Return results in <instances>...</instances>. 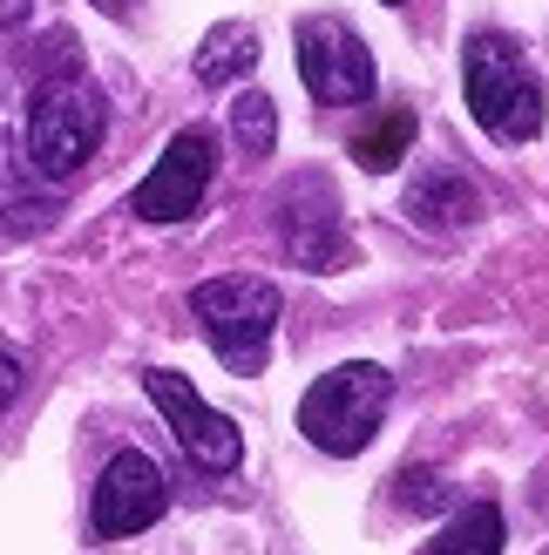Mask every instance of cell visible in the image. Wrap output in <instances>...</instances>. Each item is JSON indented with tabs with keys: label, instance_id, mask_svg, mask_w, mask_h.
Here are the masks:
<instances>
[{
	"label": "cell",
	"instance_id": "7c38bea8",
	"mask_svg": "<svg viewBox=\"0 0 549 555\" xmlns=\"http://www.w3.org/2000/svg\"><path fill=\"white\" fill-rule=\"evenodd\" d=\"M427 555H502V508L496 502H469L448 515V529L434 535Z\"/></svg>",
	"mask_w": 549,
	"mask_h": 555
},
{
	"label": "cell",
	"instance_id": "5bb4252c",
	"mask_svg": "<svg viewBox=\"0 0 549 555\" xmlns=\"http://www.w3.org/2000/svg\"><path fill=\"white\" fill-rule=\"evenodd\" d=\"M231 135H238V150L244 156H271V143H279V108H271V95H258V89H238V102H231Z\"/></svg>",
	"mask_w": 549,
	"mask_h": 555
},
{
	"label": "cell",
	"instance_id": "2e32d148",
	"mask_svg": "<svg viewBox=\"0 0 549 555\" xmlns=\"http://www.w3.org/2000/svg\"><path fill=\"white\" fill-rule=\"evenodd\" d=\"M14 393H21V359H14V352H0V413L14 406Z\"/></svg>",
	"mask_w": 549,
	"mask_h": 555
},
{
	"label": "cell",
	"instance_id": "9c48e42d",
	"mask_svg": "<svg viewBox=\"0 0 549 555\" xmlns=\"http://www.w3.org/2000/svg\"><path fill=\"white\" fill-rule=\"evenodd\" d=\"M170 508V481H163V467L143 454V448H123L108 454L102 481H95V502H89V521L102 542H123V535H143L150 521H163Z\"/></svg>",
	"mask_w": 549,
	"mask_h": 555
},
{
	"label": "cell",
	"instance_id": "7a4b0ae2",
	"mask_svg": "<svg viewBox=\"0 0 549 555\" xmlns=\"http://www.w3.org/2000/svg\"><path fill=\"white\" fill-rule=\"evenodd\" d=\"M387 400H394L387 366H373V359H346V366L319 373L306 386V400H298V427H306V440L319 454L353 461L380 434V421H387Z\"/></svg>",
	"mask_w": 549,
	"mask_h": 555
},
{
	"label": "cell",
	"instance_id": "6da1fadb",
	"mask_svg": "<svg viewBox=\"0 0 549 555\" xmlns=\"http://www.w3.org/2000/svg\"><path fill=\"white\" fill-rule=\"evenodd\" d=\"M461 81H469V116L496 135V143H536L542 135V75L529 68L523 41L509 35H475L461 54Z\"/></svg>",
	"mask_w": 549,
	"mask_h": 555
},
{
	"label": "cell",
	"instance_id": "d6986e66",
	"mask_svg": "<svg viewBox=\"0 0 549 555\" xmlns=\"http://www.w3.org/2000/svg\"><path fill=\"white\" fill-rule=\"evenodd\" d=\"M387 8H407V0H387Z\"/></svg>",
	"mask_w": 549,
	"mask_h": 555
},
{
	"label": "cell",
	"instance_id": "277c9868",
	"mask_svg": "<svg viewBox=\"0 0 549 555\" xmlns=\"http://www.w3.org/2000/svg\"><path fill=\"white\" fill-rule=\"evenodd\" d=\"M190 312H197L204 339L231 373H258L271 325H279V285L271 278H210V285L190 292Z\"/></svg>",
	"mask_w": 549,
	"mask_h": 555
},
{
	"label": "cell",
	"instance_id": "52a82bcc",
	"mask_svg": "<svg viewBox=\"0 0 549 555\" xmlns=\"http://www.w3.org/2000/svg\"><path fill=\"white\" fill-rule=\"evenodd\" d=\"M210 170H217V135L204 122H190L170 135V150L156 156V170L136 183L129 210L143 217V224H183V217H197L204 190H210Z\"/></svg>",
	"mask_w": 549,
	"mask_h": 555
},
{
	"label": "cell",
	"instance_id": "ac0fdd59",
	"mask_svg": "<svg viewBox=\"0 0 549 555\" xmlns=\"http://www.w3.org/2000/svg\"><path fill=\"white\" fill-rule=\"evenodd\" d=\"M95 8H108V14H129V8H136V0H95Z\"/></svg>",
	"mask_w": 549,
	"mask_h": 555
},
{
	"label": "cell",
	"instance_id": "ba28073f",
	"mask_svg": "<svg viewBox=\"0 0 549 555\" xmlns=\"http://www.w3.org/2000/svg\"><path fill=\"white\" fill-rule=\"evenodd\" d=\"M279 244L292 264H312V271H340L346 251V210H340V190L325 170H306L279 190Z\"/></svg>",
	"mask_w": 549,
	"mask_h": 555
},
{
	"label": "cell",
	"instance_id": "5b68a950",
	"mask_svg": "<svg viewBox=\"0 0 549 555\" xmlns=\"http://www.w3.org/2000/svg\"><path fill=\"white\" fill-rule=\"evenodd\" d=\"M143 393L156 400L163 427L177 434V448L197 461L204 475H231V467L244 461V434H238V421H231V413H217V406H210V400H204L183 373L150 366V373H143Z\"/></svg>",
	"mask_w": 549,
	"mask_h": 555
},
{
	"label": "cell",
	"instance_id": "4fadbf2b",
	"mask_svg": "<svg viewBox=\"0 0 549 555\" xmlns=\"http://www.w3.org/2000/svg\"><path fill=\"white\" fill-rule=\"evenodd\" d=\"M407 150H414V116H407V108H387L373 129L353 135V156H360V170H373V177H387Z\"/></svg>",
	"mask_w": 549,
	"mask_h": 555
},
{
	"label": "cell",
	"instance_id": "8fae6325",
	"mask_svg": "<svg viewBox=\"0 0 549 555\" xmlns=\"http://www.w3.org/2000/svg\"><path fill=\"white\" fill-rule=\"evenodd\" d=\"M252 68H258V35L244 21H217L197 48V81L204 89H231V81L252 75Z\"/></svg>",
	"mask_w": 549,
	"mask_h": 555
},
{
	"label": "cell",
	"instance_id": "30bf717a",
	"mask_svg": "<svg viewBox=\"0 0 549 555\" xmlns=\"http://www.w3.org/2000/svg\"><path fill=\"white\" fill-rule=\"evenodd\" d=\"M482 217V190L448 170V163H434V170H421L414 183H407V224H421V231H461V224H475Z\"/></svg>",
	"mask_w": 549,
	"mask_h": 555
},
{
	"label": "cell",
	"instance_id": "9a60e30c",
	"mask_svg": "<svg viewBox=\"0 0 549 555\" xmlns=\"http://www.w3.org/2000/svg\"><path fill=\"white\" fill-rule=\"evenodd\" d=\"M394 502L407 508V515H434V508H448V488L427 475V467H407L400 475V488H394Z\"/></svg>",
	"mask_w": 549,
	"mask_h": 555
},
{
	"label": "cell",
	"instance_id": "8992f818",
	"mask_svg": "<svg viewBox=\"0 0 549 555\" xmlns=\"http://www.w3.org/2000/svg\"><path fill=\"white\" fill-rule=\"evenodd\" d=\"M298 81L312 89V102L353 108L373 95V54L340 14H312L298 21Z\"/></svg>",
	"mask_w": 549,
	"mask_h": 555
},
{
	"label": "cell",
	"instance_id": "3957f363",
	"mask_svg": "<svg viewBox=\"0 0 549 555\" xmlns=\"http://www.w3.org/2000/svg\"><path fill=\"white\" fill-rule=\"evenodd\" d=\"M102 95L89 89L81 75H62V81H41L35 102H27V163L41 177H75L81 163L102 150Z\"/></svg>",
	"mask_w": 549,
	"mask_h": 555
},
{
	"label": "cell",
	"instance_id": "e0dca14e",
	"mask_svg": "<svg viewBox=\"0 0 549 555\" xmlns=\"http://www.w3.org/2000/svg\"><path fill=\"white\" fill-rule=\"evenodd\" d=\"M27 14H35V0H0V27H27Z\"/></svg>",
	"mask_w": 549,
	"mask_h": 555
}]
</instances>
